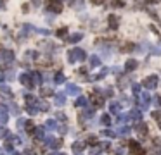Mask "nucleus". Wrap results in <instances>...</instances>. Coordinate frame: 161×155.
Here are the masks:
<instances>
[{"mask_svg": "<svg viewBox=\"0 0 161 155\" xmlns=\"http://www.w3.org/2000/svg\"><path fill=\"white\" fill-rule=\"evenodd\" d=\"M28 57H37V52H33V50L26 52V59H28Z\"/></svg>", "mask_w": 161, "mask_h": 155, "instance_id": "obj_36", "label": "nucleus"}, {"mask_svg": "<svg viewBox=\"0 0 161 155\" xmlns=\"http://www.w3.org/2000/svg\"><path fill=\"white\" fill-rule=\"evenodd\" d=\"M54 102H56V105H64L66 103V95L64 93H56L54 95Z\"/></svg>", "mask_w": 161, "mask_h": 155, "instance_id": "obj_11", "label": "nucleus"}, {"mask_svg": "<svg viewBox=\"0 0 161 155\" xmlns=\"http://www.w3.org/2000/svg\"><path fill=\"white\" fill-rule=\"evenodd\" d=\"M130 150H132V153H135V155H142L144 153V148L140 147L137 141H132L130 143Z\"/></svg>", "mask_w": 161, "mask_h": 155, "instance_id": "obj_9", "label": "nucleus"}, {"mask_svg": "<svg viewBox=\"0 0 161 155\" xmlns=\"http://www.w3.org/2000/svg\"><path fill=\"white\" fill-rule=\"evenodd\" d=\"M31 2H33L35 5H40V0H31Z\"/></svg>", "mask_w": 161, "mask_h": 155, "instance_id": "obj_43", "label": "nucleus"}, {"mask_svg": "<svg viewBox=\"0 0 161 155\" xmlns=\"http://www.w3.org/2000/svg\"><path fill=\"white\" fill-rule=\"evenodd\" d=\"M80 92H82V90H80V86L78 85H75V83H69V85L66 86V93L68 95H80Z\"/></svg>", "mask_w": 161, "mask_h": 155, "instance_id": "obj_7", "label": "nucleus"}, {"mask_svg": "<svg viewBox=\"0 0 161 155\" xmlns=\"http://www.w3.org/2000/svg\"><path fill=\"white\" fill-rule=\"evenodd\" d=\"M109 4H111L113 7H123V2H121V0H109Z\"/></svg>", "mask_w": 161, "mask_h": 155, "instance_id": "obj_25", "label": "nucleus"}, {"mask_svg": "<svg viewBox=\"0 0 161 155\" xmlns=\"http://www.w3.org/2000/svg\"><path fill=\"white\" fill-rule=\"evenodd\" d=\"M132 50H135L133 43H125L123 47H121V52H132Z\"/></svg>", "mask_w": 161, "mask_h": 155, "instance_id": "obj_19", "label": "nucleus"}, {"mask_svg": "<svg viewBox=\"0 0 161 155\" xmlns=\"http://www.w3.org/2000/svg\"><path fill=\"white\" fill-rule=\"evenodd\" d=\"M101 90H95L92 95H90V100L94 102V107H102L104 105V95H101Z\"/></svg>", "mask_w": 161, "mask_h": 155, "instance_id": "obj_3", "label": "nucleus"}, {"mask_svg": "<svg viewBox=\"0 0 161 155\" xmlns=\"http://www.w3.org/2000/svg\"><path fill=\"white\" fill-rule=\"evenodd\" d=\"M69 4H71L73 7H78V9H82V7H83V0H69Z\"/></svg>", "mask_w": 161, "mask_h": 155, "instance_id": "obj_21", "label": "nucleus"}, {"mask_svg": "<svg viewBox=\"0 0 161 155\" xmlns=\"http://www.w3.org/2000/svg\"><path fill=\"white\" fill-rule=\"evenodd\" d=\"M130 117H133V121H140V112L132 110V112H130Z\"/></svg>", "mask_w": 161, "mask_h": 155, "instance_id": "obj_27", "label": "nucleus"}, {"mask_svg": "<svg viewBox=\"0 0 161 155\" xmlns=\"http://www.w3.org/2000/svg\"><path fill=\"white\" fill-rule=\"evenodd\" d=\"M26 112L33 115V114H37V112H38V107H33V105H26Z\"/></svg>", "mask_w": 161, "mask_h": 155, "instance_id": "obj_23", "label": "nucleus"}, {"mask_svg": "<svg viewBox=\"0 0 161 155\" xmlns=\"http://www.w3.org/2000/svg\"><path fill=\"white\" fill-rule=\"evenodd\" d=\"M9 110L14 112V114H19V107L16 105V103H11V107H9Z\"/></svg>", "mask_w": 161, "mask_h": 155, "instance_id": "obj_31", "label": "nucleus"}, {"mask_svg": "<svg viewBox=\"0 0 161 155\" xmlns=\"http://www.w3.org/2000/svg\"><path fill=\"white\" fill-rule=\"evenodd\" d=\"M0 95L5 96V98H11V96H12V92H11V88H9V86L0 85Z\"/></svg>", "mask_w": 161, "mask_h": 155, "instance_id": "obj_12", "label": "nucleus"}, {"mask_svg": "<svg viewBox=\"0 0 161 155\" xmlns=\"http://www.w3.org/2000/svg\"><path fill=\"white\" fill-rule=\"evenodd\" d=\"M9 121V114H7V107L5 105H2L0 103V122L2 124H5V122Z\"/></svg>", "mask_w": 161, "mask_h": 155, "instance_id": "obj_10", "label": "nucleus"}, {"mask_svg": "<svg viewBox=\"0 0 161 155\" xmlns=\"http://www.w3.org/2000/svg\"><path fill=\"white\" fill-rule=\"evenodd\" d=\"M24 155H35V152L33 150H26V152H24Z\"/></svg>", "mask_w": 161, "mask_h": 155, "instance_id": "obj_41", "label": "nucleus"}, {"mask_svg": "<svg viewBox=\"0 0 161 155\" xmlns=\"http://www.w3.org/2000/svg\"><path fill=\"white\" fill-rule=\"evenodd\" d=\"M57 119H59V121H66V115H64V114H61V112H59V114H57Z\"/></svg>", "mask_w": 161, "mask_h": 155, "instance_id": "obj_38", "label": "nucleus"}, {"mask_svg": "<svg viewBox=\"0 0 161 155\" xmlns=\"http://www.w3.org/2000/svg\"><path fill=\"white\" fill-rule=\"evenodd\" d=\"M87 59V54L83 48H73V50L68 52V60L69 64H75V62H83Z\"/></svg>", "mask_w": 161, "mask_h": 155, "instance_id": "obj_1", "label": "nucleus"}, {"mask_svg": "<svg viewBox=\"0 0 161 155\" xmlns=\"http://www.w3.org/2000/svg\"><path fill=\"white\" fill-rule=\"evenodd\" d=\"M101 121H102V124H109V122H111V119H109V115H102Z\"/></svg>", "mask_w": 161, "mask_h": 155, "instance_id": "obj_34", "label": "nucleus"}, {"mask_svg": "<svg viewBox=\"0 0 161 155\" xmlns=\"http://www.w3.org/2000/svg\"><path fill=\"white\" fill-rule=\"evenodd\" d=\"M90 2H92V4H95V5H97V4H102L104 0H90Z\"/></svg>", "mask_w": 161, "mask_h": 155, "instance_id": "obj_40", "label": "nucleus"}, {"mask_svg": "<svg viewBox=\"0 0 161 155\" xmlns=\"http://www.w3.org/2000/svg\"><path fill=\"white\" fill-rule=\"evenodd\" d=\"M35 129H37V128H35V126H33V122H26V131H28V133H31V134H33L35 133Z\"/></svg>", "mask_w": 161, "mask_h": 155, "instance_id": "obj_24", "label": "nucleus"}, {"mask_svg": "<svg viewBox=\"0 0 161 155\" xmlns=\"http://www.w3.org/2000/svg\"><path fill=\"white\" fill-rule=\"evenodd\" d=\"M108 21H109V28H111V30H116V28H118V17L114 14L109 16Z\"/></svg>", "mask_w": 161, "mask_h": 155, "instance_id": "obj_13", "label": "nucleus"}, {"mask_svg": "<svg viewBox=\"0 0 161 155\" xmlns=\"http://www.w3.org/2000/svg\"><path fill=\"white\" fill-rule=\"evenodd\" d=\"M4 81V74H0V83Z\"/></svg>", "mask_w": 161, "mask_h": 155, "instance_id": "obj_45", "label": "nucleus"}, {"mask_svg": "<svg viewBox=\"0 0 161 155\" xmlns=\"http://www.w3.org/2000/svg\"><path fill=\"white\" fill-rule=\"evenodd\" d=\"M82 38H83L82 33H75V35H71V36H68V41H69V43H78Z\"/></svg>", "mask_w": 161, "mask_h": 155, "instance_id": "obj_15", "label": "nucleus"}, {"mask_svg": "<svg viewBox=\"0 0 161 155\" xmlns=\"http://www.w3.org/2000/svg\"><path fill=\"white\" fill-rule=\"evenodd\" d=\"M132 92H133V95H135V96H139V95H140V85L133 83V85H132Z\"/></svg>", "mask_w": 161, "mask_h": 155, "instance_id": "obj_20", "label": "nucleus"}, {"mask_svg": "<svg viewBox=\"0 0 161 155\" xmlns=\"http://www.w3.org/2000/svg\"><path fill=\"white\" fill-rule=\"evenodd\" d=\"M4 7H5V5H4V2H0V11H2Z\"/></svg>", "mask_w": 161, "mask_h": 155, "instance_id": "obj_44", "label": "nucleus"}, {"mask_svg": "<svg viewBox=\"0 0 161 155\" xmlns=\"http://www.w3.org/2000/svg\"><path fill=\"white\" fill-rule=\"evenodd\" d=\"M154 103H158V107H161V98H159V96H156V98H154Z\"/></svg>", "mask_w": 161, "mask_h": 155, "instance_id": "obj_39", "label": "nucleus"}, {"mask_svg": "<svg viewBox=\"0 0 161 155\" xmlns=\"http://www.w3.org/2000/svg\"><path fill=\"white\" fill-rule=\"evenodd\" d=\"M111 112L113 114H118V110H120V103H111Z\"/></svg>", "mask_w": 161, "mask_h": 155, "instance_id": "obj_28", "label": "nucleus"}, {"mask_svg": "<svg viewBox=\"0 0 161 155\" xmlns=\"http://www.w3.org/2000/svg\"><path fill=\"white\" fill-rule=\"evenodd\" d=\"M54 81H56L57 85H61V83L66 81V78H64V74H63V73H57L56 76H54Z\"/></svg>", "mask_w": 161, "mask_h": 155, "instance_id": "obj_17", "label": "nucleus"}, {"mask_svg": "<svg viewBox=\"0 0 161 155\" xmlns=\"http://www.w3.org/2000/svg\"><path fill=\"white\" fill-rule=\"evenodd\" d=\"M73 150H75V152H82L83 150V145L82 143H75V145H73Z\"/></svg>", "mask_w": 161, "mask_h": 155, "instance_id": "obj_32", "label": "nucleus"}, {"mask_svg": "<svg viewBox=\"0 0 161 155\" xmlns=\"http://www.w3.org/2000/svg\"><path fill=\"white\" fill-rule=\"evenodd\" d=\"M66 35H68V28H61V30H57V36L59 38L66 36Z\"/></svg>", "mask_w": 161, "mask_h": 155, "instance_id": "obj_29", "label": "nucleus"}, {"mask_svg": "<svg viewBox=\"0 0 161 155\" xmlns=\"http://www.w3.org/2000/svg\"><path fill=\"white\" fill-rule=\"evenodd\" d=\"M75 105H76V107H85V105H87V98H85V96H78L76 102H75Z\"/></svg>", "mask_w": 161, "mask_h": 155, "instance_id": "obj_18", "label": "nucleus"}, {"mask_svg": "<svg viewBox=\"0 0 161 155\" xmlns=\"http://www.w3.org/2000/svg\"><path fill=\"white\" fill-rule=\"evenodd\" d=\"M158 81H159V78L158 76H147L146 79L142 81V86L146 90H156L158 88Z\"/></svg>", "mask_w": 161, "mask_h": 155, "instance_id": "obj_2", "label": "nucleus"}, {"mask_svg": "<svg viewBox=\"0 0 161 155\" xmlns=\"http://www.w3.org/2000/svg\"><path fill=\"white\" fill-rule=\"evenodd\" d=\"M5 136H7V131L4 128H0V138H5Z\"/></svg>", "mask_w": 161, "mask_h": 155, "instance_id": "obj_37", "label": "nucleus"}, {"mask_svg": "<svg viewBox=\"0 0 161 155\" xmlns=\"http://www.w3.org/2000/svg\"><path fill=\"white\" fill-rule=\"evenodd\" d=\"M135 67H137V60H133V59L127 60V64H125V69L127 71H133Z\"/></svg>", "mask_w": 161, "mask_h": 155, "instance_id": "obj_16", "label": "nucleus"}, {"mask_svg": "<svg viewBox=\"0 0 161 155\" xmlns=\"http://www.w3.org/2000/svg\"><path fill=\"white\" fill-rule=\"evenodd\" d=\"M0 57H2L5 62H12V60H14V50L4 48V50H0Z\"/></svg>", "mask_w": 161, "mask_h": 155, "instance_id": "obj_6", "label": "nucleus"}, {"mask_svg": "<svg viewBox=\"0 0 161 155\" xmlns=\"http://www.w3.org/2000/svg\"><path fill=\"white\" fill-rule=\"evenodd\" d=\"M47 9L56 14H59L63 11V4H61V0H47Z\"/></svg>", "mask_w": 161, "mask_h": 155, "instance_id": "obj_4", "label": "nucleus"}, {"mask_svg": "<svg viewBox=\"0 0 161 155\" xmlns=\"http://www.w3.org/2000/svg\"><path fill=\"white\" fill-rule=\"evenodd\" d=\"M153 117L156 119V121H161V112H159V110H156V112L153 114Z\"/></svg>", "mask_w": 161, "mask_h": 155, "instance_id": "obj_35", "label": "nucleus"}, {"mask_svg": "<svg viewBox=\"0 0 161 155\" xmlns=\"http://www.w3.org/2000/svg\"><path fill=\"white\" fill-rule=\"evenodd\" d=\"M31 76H33V81H35V83H42V81H43V78H42L40 73H33Z\"/></svg>", "mask_w": 161, "mask_h": 155, "instance_id": "obj_22", "label": "nucleus"}, {"mask_svg": "<svg viewBox=\"0 0 161 155\" xmlns=\"http://www.w3.org/2000/svg\"><path fill=\"white\" fill-rule=\"evenodd\" d=\"M19 81H21L24 86H28V88H33V85H35L33 76H31V74H28V73L21 74V76H19Z\"/></svg>", "mask_w": 161, "mask_h": 155, "instance_id": "obj_5", "label": "nucleus"}, {"mask_svg": "<svg viewBox=\"0 0 161 155\" xmlns=\"http://www.w3.org/2000/svg\"><path fill=\"white\" fill-rule=\"evenodd\" d=\"M33 134H35L37 138H43V128H37Z\"/></svg>", "mask_w": 161, "mask_h": 155, "instance_id": "obj_26", "label": "nucleus"}, {"mask_svg": "<svg viewBox=\"0 0 161 155\" xmlns=\"http://www.w3.org/2000/svg\"><path fill=\"white\" fill-rule=\"evenodd\" d=\"M149 102H151V98H149V95H147V92L139 95V103H140V107H142V109L149 107Z\"/></svg>", "mask_w": 161, "mask_h": 155, "instance_id": "obj_8", "label": "nucleus"}, {"mask_svg": "<svg viewBox=\"0 0 161 155\" xmlns=\"http://www.w3.org/2000/svg\"><path fill=\"white\" fill-rule=\"evenodd\" d=\"M56 155H59V153H56Z\"/></svg>", "mask_w": 161, "mask_h": 155, "instance_id": "obj_46", "label": "nucleus"}, {"mask_svg": "<svg viewBox=\"0 0 161 155\" xmlns=\"http://www.w3.org/2000/svg\"><path fill=\"white\" fill-rule=\"evenodd\" d=\"M42 95H43V96H50V95H52V90H49V88L42 90Z\"/></svg>", "mask_w": 161, "mask_h": 155, "instance_id": "obj_33", "label": "nucleus"}, {"mask_svg": "<svg viewBox=\"0 0 161 155\" xmlns=\"http://www.w3.org/2000/svg\"><path fill=\"white\" fill-rule=\"evenodd\" d=\"M88 62H90V67H99L101 66V59H99L97 55H90Z\"/></svg>", "mask_w": 161, "mask_h": 155, "instance_id": "obj_14", "label": "nucleus"}, {"mask_svg": "<svg viewBox=\"0 0 161 155\" xmlns=\"http://www.w3.org/2000/svg\"><path fill=\"white\" fill-rule=\"evenodd\" d=\"M147 2H149V4H158L159 0H147Z\"/></svg>", "mask_w": 161, "mask_h": 155, "instance_id": "obj_42", "label": "nucleus"}, {"mask_svg": "<svg viewBox=\"0 0 161 155\" xmlns=\"http://www.w3.org/2000/svg\"><path fill=\"white\" fill-rule=\"evenodd\" d=\"M45 128H49V129H54V128H56V121H52V119H49V121L45 122Z\"/></svg>", "mask_w": 161, "mask_h": 155, "instance_id": "obj_30", "label": "nucleus"}]
</instances>
